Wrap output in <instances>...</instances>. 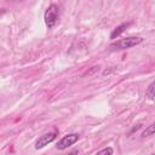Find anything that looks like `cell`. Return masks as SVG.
I'll return each instance as SVG.
<instances>
[{"instance_id": "obj_1", "label": "cell", "mask_w": 155, "mask_h": 155, "mask_svg": "<svg viewBox=\"0 0 155 155\" xmlns=\"http://www.w3.org/2000/svg\"><path fill=\"white\" fill-rule=\"evenodd\" d=\"M142 42H143V38H140V36H130V38H125V39L117 40L116 42L111 44L109 46V48L111 51H120V50L131 48V47L137 46V45H139Z\"/></svg>"}, {"instance_id": "obj_2", "label": "cell", "mask_w": 155, "mask_h": 155, "mask_svg": "<svg viewBox=\"0 0 155 155\" xmlns=\"http://www.w3.org/2000/svg\"><path fill=\"white\" fill-rule=\"evenodd\" d=\"M58 16H59V8H58V6L54 5V4L50 5L48 8L45 12V16H44L45 24L47 25V28L54 27V24H56V22L58 19Z\"/></svg>"}, {"instance_id": "obj_3", "label": "cell", "mask_w": 155, "mask_h": 155, "mask_svg": "<svg viewBox=\"0 0 155 155\" xmlns=\"http://www.w3.org/2000/svg\"><path fill=\"white\" fill-rule=\"evenodd\" d=\"M78 139H79V134H76V133H70V134L64 136V137L57 143L56 147H57V149H59V150H64V149H67L68 147H70V145H73L74 143H76Z\"/></svg>"}, {"instance_id": "obj_4", "label": "cell", "mask_w": 155, "mask_h": 155, "mask_svg": "<svg viewBox=\"0 0 155 155\" xmlns=\"http://www.w3.org/2000/svg\"><path fill=\"white\" fill-rule=\"evenodd\" d=\"M56 137H57L56 132H48V133H45V134L40 136L39 139L35 142V149H41V148L46 147L47 144L53 142L56 139Z\"/></svg>"}, {"instance_id": "obj_5", "label": "cell", "mask_w": 155, "mask_h": 155, "mask_svg": "<svg viewBox=\"0 0 155 155\" xmlns=\"http://www.w3.org/2000/svg\"><path fill=\"white\" fill-rule=\"evenodd\" d=\"M131 25V23L130 22H127V23H122V24H120V25H117L113 31H111V34H110V39H116V38H119L128 27Z\"/></svg>"}, {"instance_id": "obj_6", "label": "cell", "mask_w": 155, "mask_h": 155, "mask_svg": "<svg viewBox=\"0 0 155 155\" xmlns=\"http://www.w3.org/2000/svg\"><path fill=\"white\" fill-rule=\"evenodd\" d=\"M145 97L148 99H154L155 98V81H153L145 90Z\"/></svg>"}, {"instance_id": "obj_7", "label": "cell", "mask_w": 155, "mask_h": 155, "mask_svg": "<svg viewBox=\"0 0 155 155\" xmlns=\"http://www.w3.org/2000/svg\"><path fill=\"white\" fill-rule=\"evenodd\" d=\"M153 134H155V122L151 124L150 126H148V127L144 130L143 137H148V136H153Z\"/></svg>"}, {"instance_id": "obj_8", "label": "cell", "mask_w": 155, "mask_h": 155, "mask_svg": "<svg viewBox=\"0 0 155 155\" xmlns=\"http://www.w3.org/2000/svg\"><path fill=\"white\" fill-rule=\"evenodd\" d=\"M113 153H114V150H113V148H110V147H108V148H104V149H102V150H99L96 155H113Z\"/></svg>"}, {"instance_id": "obj_9", "label": "cell", "mask_w": 155, "mask_h": 155, "mask_svg": "<svg viewBox=\"0 0 155 155\" xmlns=\"http://www.w3.org/2000/svg\"><path fill=\"white\" fill-rule=\"evenodd\" d=\"M68 155H78V150H73V151H70Z\"/></svg>"}, {"instance_id": "obj_10", "label": "cell", "mask_w": 155, "mask_h": 155, "mask_svg": "<svg viewBox=\"0 0 155 155\" xmlns=\"http://www.w3.org/2000/svg\"><path fill=\"white\" fill-rule=\"evenodd\" d=\"M150 155H155V154H150Z\"/></svg>"}]
</instances>
